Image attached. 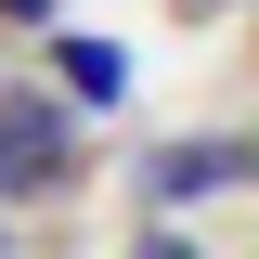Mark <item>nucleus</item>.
<instances>
[{"label": "nucleus", "mask_w": 259, "mask_h": 259, "mask_svg": "<svg viewBox=\"0 0 259 259\" xmlns=\"http://www.w3.org/2000/svg\"><path fill=\"white\" fill-rule=\"evenodd\" d=\"M78 182V130H65L52 91L0 78V194H65Z\"/></svg>", "instance_id": "obj_1"}, {"label": "nucleus", "mask_w": 259, "mask_h": 259, "mask_svg": "<svg viewBox=\"0 0 259 259\" xmlns=\"http://www.w3.org/2000/svg\"><path fill=\"white\" fill-rule=\"evenodd\" d=\"M65 104H130V39H52Z\"/></svg>", "instance_id": "obj_2"}, {"label": "nucleus", "mask_w": 259, "mask_h": 259, "mask_svg": "<svg viewBox=\"0 0 259 259\" xmlns=\"http://www.w3.org/2000/svg\"><path fill=\"white\" fill-rule=\"evenodd\" d=\"M130 259H194V246H182V233H143V246H130Z\"/></svg>", "instance_id": "obj_3"}]
</instances>
